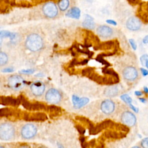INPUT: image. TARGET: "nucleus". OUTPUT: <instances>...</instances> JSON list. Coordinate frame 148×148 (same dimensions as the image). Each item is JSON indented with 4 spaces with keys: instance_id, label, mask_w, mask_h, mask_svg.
Returning <instances> with one entry per match:
<instances>
[{
    "instance_id": "obj_17",
    "label": "nucleus",
    "mask_w": 148,
    "mask_h": 148,
    "mask_svg": "<svg viewBox=\"0 0 148 148\" xmlns=\"http://www.w3.org/2000/svg\"><path fill=\"white\" fill-rule=\"evenodd\" d=\"M1 102L4 105H12L16 106L19 103V101L11 97H5L1 98Z\"/></svg>"
},
{
    "instance_id": "obj_20",
    "label": "nucleus",
    "mask_w": 148,
    "mask_h": 148,
    "mask_svg": "<svg viewBox=\"0 0 148 148\" xmlns=\"http://www.w3.org/2000/svg\"><path fill=\"white\" fill-rule=\"evenodd\" d=\"M88 99L87 98H80L79 101H78V102L76 103V105H75L74 106L76 108H80L82 106H83L84 105H86L88 102Z\"/></svg>"
},
{
    "instance_id": "obj_19",
    "label": "nucleus",
    "mask_w": 148,
    "mask_h": 148,
    "mask_svg": "<svg viewBox=\"0 0 148 148\" xmlns=\"http://www.w3.org/2000/svg\"><path fill=\"white\" fill-rule=\"evenodd\" d=\"M0 36H1V39L3 38H6V37H9L10 39L12 40L13 38H15L16 35L13 33H11L7 31H1L0 32Z\"/></svg>"
},
{
    "instance_id": "obj_4",
    "label": "nucleus",
    "mask_w": 148,
    "mask_h": 148,
    "mask_svg": "<svg viewBox=\"0 0 148 148\" xmlns=\"http://www.w3.org/2000/svg\"><path fill=\"white\" fill-rule=\"evenodd\" d=\"M44 14L49 18H53L58 14V9L56 4L53 2L46 3L42 8Z\"/></svg>"
},
{
    "instance_id": "obj_1",
    "label": "nucleus",
    "mask_w": 148,
    "mask_h": 148,
    "mask_svg": "<svg viewBox=\"0 0 148 148\" xmlns=\"http://www.w3.org/2000/svg\"><path fill=\"white\" fill-rule=\"evenodd\" d=\"M43 45L42 38L36 34L29 35L25 40L27 48L31 51H36L40 50L43 47Z\"/></svg>"
},
{
    "instance_id": "obj_35",
    "label": "nucleus",
    "mask_w": 148,
    "mask_h": 148,
    "mask_svg": "<svg viewBox=\"0 0 148 148\" xmlns=\"http://www.w3.org/2000/svg\"><path fill=\"white\" fill-rule=\"evenodd\" d=\"M132 148H141V147H138V146H134V147H132Z\"/></svg>"
},
{
    "instance_id": "obj_21",
    "label": "nucleus",
    "mask_w": 148,
    "mask_h": 148,
    "mask_svg": "<svg viewBox=\"0 0 148 148\" xmlns=\"http://www.w3.org/2000/svg\"><path fill=\"white\" fill-rule=\"evenodd\" d=\"M8 58L7 55L3 53V52H1L0 53V65L2 66L5 65L7 61H8Z\"/></svg>"
},
{
    "instance_id": "obj_30",
    "label": "nucleus",
    "mask_w": 148,
    "mask_h": 148,
    "mask_svg": "<svg viewBox=\"0 0 148 148\" xmlns=\"http://www.w3.org/2000/svg\"><path fill=\"white\" fill-rule=\"evenodd\" d=\"M142 42L144 44H148V35L143 38Z\"/></svg>"
},
{
    "instance_id": "obj_22",
    "label": "nucleus",
    "mask_w": 148,
    "mask_h": 148,
    "mask_svg": "<svg viewBox=\"0 0 148 148\" xmlns=\"http://www.w3.org/2000/svg\"><path fill=\"white\" fill-rule=\"evenodd\" d=\"M140 61L141 64L143 66H146V62L148 61V54H143L140 58Z\"/></svg>"
},
{
    "instance_id": "obj_2",
    "label": "nucleus",
    "mask_w": 148,
    "mask_h": 148,
    "mask_svg": "<svg viewBox=\"0 0 148 148\" xmlns=\"http://www.w3.org/2000/svg\"><path fill=\"white\" fill-rule=\"evenodd\" d=\"M122 75L125 80L129 83H134L140 78V72L134 65H127L122 71Z\"/></svg>"
},
{
    "instance_id": "obj_6",
    "label": "nucleus",
    "mask_w": 148,
    "mask_h": 148,
    "mask_svg": "<svg viewBox=\"0 0 148 148\" xmlns=\"http://www.w3.org/2000/svg\"><path fill=\"white\" fill-rule=\"evenodd\" d=\"M45 99L48 102L55 104L58 103L61 101V95L57 90L55 88H50L46 92Z\"/></svg>"
},
{
    "instance_id": "obj_15",
    "label": "nucleus",
    "mask_w": 148,
    "mask_h": 148,
    "mask_svg": "<svg viewBox=\"0 0 148 148\" xmlns=\"http://www.w3.org/2000/svg\"><path fill=\"white\" fill-rule=\"evenodd\" d=\"M66 16L71 18L78 19L80 16V10L77 7H73L66 13Z\"/></svg>"
},
{
    "instance_id": "obj_33",
    "label": "nucleus",
    "mask_w": 148,
    "mask_h": 148,
    "mask_svg": "<svg viewBox=\"0 0 148 148\" xmlns=\"http://www.w3.org/2000/svg\"><path fill=\"white\" fill-rule=\"evenodd\" d=\"M144 91H145V92H146V93L148 92V88H147V87H144Z\"/></svg>"
},
{
    "instance_id": "obj_9",
    "label": "nucleus",
    "mask_w": 148,
    "mask_h": 148,
    "mask_svg": "<svg viewBox=\"0 0 148 148\" xmlns=\"http://www.w3.org/2000/svg\"><path fill=\"white\" fill-rule=\"evenodd\" d=\"M121 120L124 124L128 127H132L135 124L136 119L134 113L127 110L121 114Z\"/></svg>"
},
{
    "instance_id": "obj_7",
    "label": "nucleus",
    "mask_w": 148,
    "mask_h": 148,
    "mask_svg": "<svg viewBox=\"0 0 148 148\" xmlns=\"http://www.w3.org/2000/svg\"><path fill=\"white\" fill-rule=\"evenodd\" d=\"M37 132L36 127L32 124H27L23 126L21 131V134L24 139H31L33 138Z\"/></svg>"
},
{
    "instance_id": "obj_23",
    "label": "nucleus",
    "mask_w": 148,
    "mask_h": 148,
    "mask_svg": "<svg viewBox=\"0 0 148 148\" xmlns=\"http://www.w3.org/2000/svg\"><path fill=\"white\" fill-rule=\"evenodd\" d=\"M121 99L124 101L126 103H131V102H132V99L127 94H124V95H123L121 97Z\"/></svg>"
},
{
    "instance_id": "obj_27",
    "label": "nucleus",
    "mask_w": 148,
    "mask_h": 148,
    "mask_svg": "<svg viewBox=\"0 0 148 148\" xmlns=\"http://www.w3.org/2000/svg\"><path fill=\"white\" fill-rule=\"evenodd\" d=\"M140 72H141V73L143 75V76H147V75H148V71L147 70V69H145V68H140Z\"/></svg>"
},
{
    "instance_id": "obj_10",
    "label": "nucleus",
    "mask_w": 148,
    "mask_h": 148,
    "mask_svg": "<svg viewBox=\"0 0 148 148\" xmlns=\"http://www.w3.org/2000/svg\"><path fill=\"white\" fill-rule=\"evenodd\" d=\"M138 17L143 23H148V3H141L138 9Z\"/></svg>"
},
{
    "instance_id": "obj_12",
    "label": "nucleus",
    "mask_w": 148,
    "mask_h": 148,
    "mask_svg": "<svg viewBox=\"0 0 148 148\" xmlns=\"http://www.w3.org/2000/svg\"><path fill=\"white\" fill-rule=\"evenodd\" d=\"M115 108L114 103L110 99H106L102 102L101 104V110L106 114L112 113Z\"/></svg>"
},
{
    "instance_id": "obj_14",
    "label": "nucleus",
    "mask_w": 148,
    "mask_h": 148,
    "mask_svg": "<svg viewBox=\"0 0 148 148\" xmlns=\"http://www.w3.org/2000/svg\"><path fill=\"white\" fill-rule=\"evenodd\" d=\"M82 25L84 28L88 29H92L95 26V23L93 21V18L88 14L86 15L85 20L83 22Z\"/></svg>"
},
{
    "instance_id": "obj_31",
    "label": "nucleus",
    "mask_w": 148,
    "mask_h": 148,
    "mask_svg": "<svg viewBox=\"0 0 148 148\" xmlns=\"http://www.w3.org/2000/svg\"><path fill=\"white\" fill-rule=\"evenodd\" d=\"M135 95H138V96H140V95H141L142 94V92H141V91H135Z\"/></svg>"
},
{
    "instance_id": "obj_29",
    "label": "nucleus",
    "mask_w": 148,
    "mask_h": 148,
    "mask_svg": "<svg viewBox=\"0 0 148 148\" xmlns=\"http://www.w3.org/2000/svg\"><path fill=\"white\" fill-rule=\"evenodd\" d=\"M106 21V23H108L109 24H112V25H117V23L115 21L113 20H107Z\"/></svg>"
},
{
    "instance_id": "obj_13",
    "label": "nucleus",
    "mask_w": 148,
    "mask_h": 148,
    "mask_svg": "<svg viewBox=\"0 0 148 148\" xmlns=\"http://www.w3.org/2000/svg\"><path fill=\"white\" fill-rule=\"evenodd\" d=\"M97 32L103 38H108L113 34V30L108 26L100 25L97 28Z\"/></svg>"
},
{
    "instance_id": "obj_32",
    "label": "nucleus",
    "mask_w": 148,
    "mask_h": 148,
    "mask_svg": "<svg viewBox=\"0 0 148 148\" xmlns=\"http://www.w3.org/2000/svg\"><path fill=\"white\" fill-rule=\"evenodd\" d=\"M19 148H29V147L26 145H23V146H21Z\"/></svg>"
},
{
    "instance_id": "obj_28",
    "label": "nucleus",
    "mask_w": 148,
    "mask_h": 148,
    "mask_svg": "<svg viewBox=\"0 0 148 148\" xmlns=\"http://www.w3.org/2000/svg\"><path fill=\"white\" fill-rule=\"evenodd\" d=\"M13 68H5V69H2V72H13Z\"/></svg>"
},
{
    "instance_id": "obj_8",
    "label": "nucleus",
    "mask_w": 148,
    "mask_h": 148,
    "mask_svg": "<svg viewBox=\"0 0 148 148\" xmlns=\"http://www.w3.org/2000/svg\"><path fill=\"white\" fill-rule=\"evenodd\" d=\"M126 27L130 31H136L142 27V21L136 16L129 17L126 21Z\"/></svg>"
},
{
    "instance_id": "obj_26",
    "label": "nucleus",
    "mask_w": 148,
    "mask_h": 148,
    "mask_svg": "<svg viewBox=\"0 0 148 148\" xmlns=\"http://www.w3.org/2000/svg\"><path fill=\"white\" fill-rule=\"evenodd\" d=\"M129 42H130V43L131 44V46L132 47V49L134 50H136V48H137V46H136V44L135 40L132 39H130L129 40Z\"/></svg>"
},
{
    "instance_id": "obj_34",
    "label": "nucleus",
    "mask_w": 148,
    "mask_h": 148,
    "mask_svg": "<svg viewBox=\"0 0 148 148\" xmlns=\"http://www.w3.org/2000/svg\"><path fill=\"white\" fill-rule=\"evenodd\" d=\"M147 69H148V61H147V62H146V66H145Z\"/></svg>"
},
{
    "instance_id": "obj_11",
    "label": "nucleus",
    "mask_w": 148,
    "mask_h": 148,
    "mask_svg": "<svg viewBox=\"0 0 148 148\" xmlns=\"http://www.w3.org/2000/svg\"><path fill=\"white\" fill-rule=\"evenodd\" d=\"M30 88L32 93L34 95L40 96L45 91V86L42 82L36 81L31 85Z\"/></svg>"
},
{
    "instance_id": "obj_24",
    "label": "nucleus",
    "mask_w": 148,
    "mask_h": 148,
    "mask_svg": "<svg viewBox=\"0 0 148 148\" xmlns=\"http://www.w3.org/2000/svg\"><path fill=\"white\" fill-rule=\"evenodd\" d=\"M140 145L142 148H148V138L143 139L140 142Z\"/></svg>"
},
{
    "instance_id": "obj_16",
    "label": "nucleus",
    "mask_w": 148,
    "mask_h": 148,
    "mask_svg": "<svg viewBox=\"0 0 148 148\" xmlns=\"http://www.w3.org/2000/svg\"><path fill=\"white\" fill-rule=\"evenodd\" d=\"M119 89L116 86H110L106 88L104 91L106 95L109 97H114L117 95Z\"/></svg>"
},
{
    "instance_id": "obj_5",
    "label": "nucleus",
    "mask_w": 148,
    "mask_h": 148,
    "mask_svg": "<svg viewBox=\"0 0 148 148\" xmlns=\"http://www.w3.org/2000/svg\"><path fill=\"white\" fill-rule=\"evenodd\" d=\"M24 83L23 79L18 75L11 76L8 79L9 86L14 90H19L21 89L24 86Z\"/></svg>"
},
{
    "instance_id": "obj_37",
    "label": "nucleus",
    "mask_w": 148,
    "mask_h": 148,
    "mask_svg": "<svg viewBox=\"0 0 148 148\" xmlns=\"http://www.w3.org/2000/svg\"><path fill=\"white\" fill-rule=\"evenodd\" d=\"M41 148H46V147H41Z\"/></svg>"
},
{
    "instance_id": "obj_18",
    "label": "nucleus",
    "mask_w": 148,
    "mask_h": 148,
    "mask_svg": "<svg viewBox=\"0 0 148 148\" xmlns=\"http://www.w3.org/2000/svg\"><path fill=\"white\" fill-rule=\"evenodd\" d=\"M69 5V0H60L58 2V7L61 11L66 10Z\"/></svg>"
},
{
    "instance_id": "obj_36",
    "label": "nucleus",
    "mask_w": 148,
    "mask_h": 148,
    "mask_svg": "<svg viewBox=\"0 0 148 148\" xmlns=\"http://www.w3.org/2000/svg\"><path fill=\"white\" fill-rule=\"evenodd\" d=\"M0 148H5V147H3V146H1V147H0Z\"/></svg>"
},
{
    "instance_id": "obj_25",
    "label": "nucleus",
    "mask_w": 148,
    "mask_h": 148,
    "mask_svg": "<svg viewBox=\"0 0 148 148\" xmlns=\"http://www.w3.org/2000/svg\"><path fill=\"white\" fill-rule=\"evenodd\" d=\"M34 69H27V70H23L20 72V73H23V74H31L34 73Z\"/></svg>"
},
{
    "instance_id": "obj_3",
    "label": "nucleus",
    "mask_w": 148,
    "mask_h": 148,
    "mask_svg": "<svg viewBox=\"0 0 148 148\" xmlns=\"http://www.w3.org/2000/svg\"><path fill=\"white\" fill-rule=\"evenodd\" d=\"M14 136V128L8 123H5L0 126V138L2 140H8L12 139Z\"/></svg>"
}]
</instances>
